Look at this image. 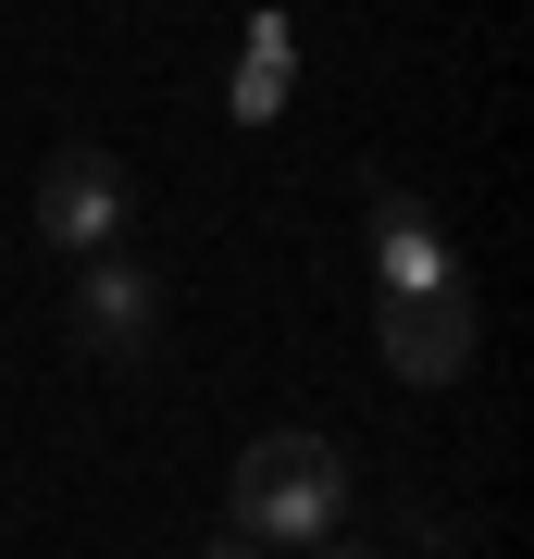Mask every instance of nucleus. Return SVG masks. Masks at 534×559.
<instances>
[{
  "instance_id": "1",
  "label": "nucleus",
  "mask_w": 534,
  "mask_h": 559,
  "mask_svg": "<svg viewBox=\"0 0 534 559\" xmlns=\"http://www.w3.org/2000/svg\"><path fill=\"white\" fill-rule=\"evenodd\" d=\"M336 522H348V460L323 436H261L237 460V522H224V535H249V547H323Z\"/></svg>"
},
{
  "instance_id": "2",
  "label": "nucleus",
  "mask_w": 534,
  "mask_h": 559,
  "mask_svg": "<svg viewBox=\"0 0 534 559\" xmlns=\"http://www.w3.org/2000/svg\"><path fill=\"white\" fill-rule=\"evenodd\" d=\"M62 336H75L87 360H112V373H138V360L162 348V274L124 249H87L75 286H62Z\"/></svg>"
},
{
  "instance_id": "3",
  "label": "nucleus",
  "mask_w": 534,
  "mask_h": 559,
  "mask_svg": "<svg viewBox=\"0 0 534 559\" xmlns=\"http://www.w3.org/2000/svg\"><path fill=\"white\" fill-rule=\"evenodd\" d=\"M124 162L112 150H50V175H38V249H62V261H87V249H112L124 237Z\"/></svg>"
},
{
  "instance_id": "4",
  "label": "nucleus",
  "mask_w": 534,
  "mask_h": 559,
  "mask_svg": "<svg viewBox=\"0 0 534 559\" xmlns=\"http://www.w3.org/2000/svg\"><path fill=\"white\" fill-rule=\"evenodd\" d=\"M373 336H385V373H397V385H460V373H473V286L385 299Z\"/></svg>"
},
{
  "instance_id": "5",
  "label": "nucleus",
  "mask_w": 534,
  "mask_h": 559,
  "mask_svg": "<svg viewBox=\"0 0 534 559\" xmlns=\"http://www.w3.org/2000/svg\"><path fill=\"white\" fill-rule=\"evenodd\" d=\"M360 249H373V286H385V299H423V286H460V249H448V224L423 212L411 187H385V200H373V237H360Z\"/></svg>"
},
{
  "instance_id": "6",
  "label": "nucleus",
  "mask_w": 534,
  "mask_h": 559,
  "mask_svg": "<svg viewBox=\"0 0 534 559\" xmlns=\"http://www.w3.org/2000/svg\"><path fill=\"white\" fill-rule=\"evenodd\" d=\"M286 100H298V25L261 0L249 38H237V87H224V112H237V124H274Z\"/></svg>"
},
{
  "instance_id": "7",
  "label": "nucleus",
  "mask_w": 534,
  "mask_h": 559,
  "mask_svg": "<svg viewBox=\"0 0 534 559\" xmlns=\"http://www.w3.org/2000/svg\"><path fill=\"white\" fill-rule=\"evenodd\" d=\"M199 559H274V547H249V535H212V547H199Z\"/></svg>"
},
{
  "instance_id": "8",
  "label": "nucleus",
  "mask_w": 534,
  "mask_h": 559,
  "mask_svg": "<svg viewBox=\"0 0 534 559\" xmlns=\"http://www.w3.org/2000/svg\"><path fill=\"white\" fill-rule=\"evenodd\" d=\"M311 559H373V547H336V535H323V547H311Z\"/></svg>"
}]
</instances>
